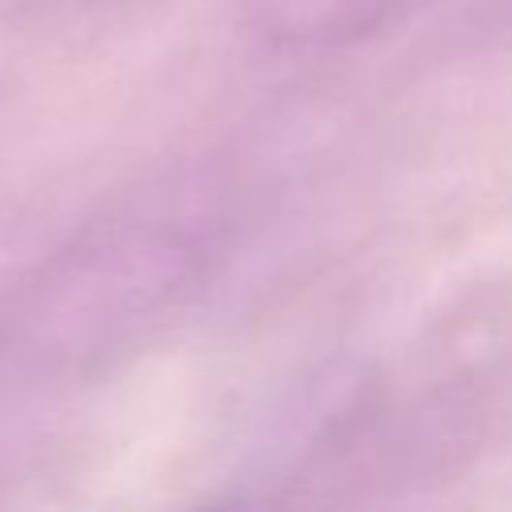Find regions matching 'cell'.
Masks as SVG:
<instances>
[{
	"instance_id": "3957f363",
	"label": "cell",
	"mask_w": 512,
	"mask_h": 512,
	"mask_svg": "<svg viewBox=\"0 0 512 512\" xmlns=\"http://www.w3.org/2000/svg\"><path fill=\"white\" fill-rule=\"evenodd\" d=\"M68 4H80V0H0V16H48V12H60Z\"/></svg>"
},
{
	"instance_id": "277c9868",
	"label": "cell",
	"mask_w": 512,
	"mask_h": 512,
	"mask_svg": "<svg viewBox=\"0 0 512 512\" xmlns=\"http://www.w3.org/2000/svg\"><path fill=\"white\" fill-rule=\"evenodd\" d=\"M196 512H256L248 500H236V496H228V500H212V504H200Z\"/></svg>"
},
{
	"instance_id": "7a4b0ae2",
	"label": "cell",
	"mask_w": 512,
	"mask_h": 512,
	"mask_svg": "<svg viewBox=\"0 0 512 512\" xmlns=\"http://www.w3.org/2000/svg\"><path fill=\"white\" fill-rule=\"evenodd\" d=\"M432 0H248L244 20L268 48L320 52L352 48Z\"/></svg>"
},
{
	"instance_id": "6da1fadb",
	"label": "cell",
	"mask_w": 512,
	"mask_h": 512,
	"mask_svg": "<svg viewBox=\"0 0 512 512\" xmlns=\"http://www.w3.org/2000/svg\"><path fill=\"white\" fill-rule=\"evenodd\" d=\"M196 260L200 244L172 220L104 224L44 264L16 300L0 348L20 368L96 364L168 308Z\"/></svg>"
}]
</instances>
